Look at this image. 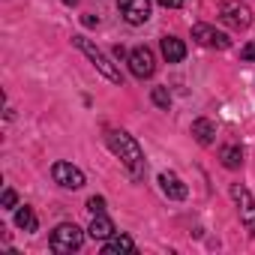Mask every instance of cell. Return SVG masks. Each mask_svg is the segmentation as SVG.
Returning <instances> with one entry per match:
<instances>
[{
	"mask_svg": "<svg viewBox=\"0 0 255 255\" xmlns=\"http://www.w3.org/2000/svg\"><path fill=\"white\" fill-rule=\"evenodd\" d=\"M105 141H108L111 153H114V156H117V159L126 165V171H129L135 180L144 174V153H141L138 141H135L129 132H123V129H108Z\"/></svg>",
	"mask_w": 255,
	"mask_h": 255,
	"instance_id": "1",
	"label": "cell"
},
{
	"mask_svg": "<svg viewBox=\"0 0 255 255\" xmlns=\"http://www.w3.org/2000/svg\"><path fill=\"white\" fill-rule=\"evenodd\" d=\"M72 45H75L78 51H84V54L90 57V63H93V66H96V69H99L111 84H120V69H117L114 63H108V57H105V54H102L90 39H84V36H72Z\"/></svg>",
	"mask_w": 255,
	"mask_h": 255,
	"instance_id": "2",
	"label": "cell"
},
{
	"mask_svg": "<svg viewBox=\"0 0 255 255\" xmlns=\"http://www.w3.org/2000/svg\"><path fill=\"white\" fill-rule=\"evenodd\" d=\"M51 249L54 252H75V249H81V243H84V231L75 225V222H63V225H57L54 231H51Z\"/></svg>",
	"mask_w": 255,
	"mask_h": 255,
	"instance_id": "3",
	"label": "cell"
},
{
	"mask_svg": "<svg viewBox=\"0 0 255 255\" xmlns=\"http://www.w3.org/2000/svg\"><path fill=\"white\" fill-rule=\"evenodd\" d=\"M219 18L228 27H234V30H246L252 24V12H249L246 3H240V0H225V3L219 6Z\"/></svg>",
	"mask_w": 255,
	"mask_h": 255,
	"instance_id": "4",
	"label": "cell"
},
{
	"mask_svg": "<svg viewBox=\"0 0 255 255\" xmlns=\"http://www.w3.org/2000/svg\"><path fill=\"white\" fill-rule=\"evenodd\" d=\"M231 195H234V201H237V210H240V222L246 225V231L255 237V198L249 195V189L246 186H240V183H234L231 186Z\"/></svg>",
	"mask_w": 255,
	"mask_h": 255,
	"instance_id": "5",
	"label": "cell"
},
{
	"mask_svg": "<svg viewBox=\"0 0 255 255\" xmlns=\"http://www.w3.org/2000/svg\"><path fill=\"white\" fill-rule=\"evenodd\" d=\"M129 69L135 78H150L156 72V60H153V51L147 45H138L129 51Z\"/></svg>",
	"mask_w": 255,
	"mask_h": 255,
	"instance_id": "6",
	"label": "cell"
},
{
	"mask_svg": "<svg viewBox=\"0 0 255 255\" xmlns=\"http://www.w3.org/2000/svg\"><path fill=\"white\" fill-rule=\"evenodd\" d=\"M117 9L126 18V24H144L150 18V0H117Z\"/></svg>",
	"mask_w": 255,
	"mask_h": 255,
	"instance_id": "7",
	"label": "cell"
},
{
	"mask_svg": "<svg viewBox=\"0 0 255 255\" xmlns=\"http://www.w3.org/2000/svg\"><path fill=\"white\" fill-rule=\"evenodd\" d=\"M192 39L198 45H204V48H219V51H225L231 45V39L225 33H219L216 27H210V24H195L192 27Z\"/></svg>",
	"mask_w": 255,
	"mask_h": 255,
	"instance_id": "8",
	"label": "cell"
},
{
	"mask_svg": "<svg viewBox=\"0 0 255 255\" xmlns=\"http://www.w3.org/2000/svg\"><path fill=\"white\" fill-rule=\"evenodd\" d=\"M51 177H54V183H60L63 189H81V186H84V174H81L72 162H54V165H51Z\"/></svg>",
	"mask_w": 255,
	"mask_h": 255,
	"instance_id": "9",
	"label": "cell"
},
{
	"mask_svg": "<svg viewBox=\"0 0 255 255\" xmlns=\"http://www.w3.org/2000/svg\"><path fill=\"white\" fill-rule=\"evenodd\" d=\"M159 186H162V192L171 198V201H183L186 198V183L177 177V174H171V171H165V174H159Z\"/></svg>",
	"mask_w": 255,
	"mask_h": 255,
	"instance_id": "10",
	"label": "cell"
},
{
	"mask_svg": "<svg viewBox=\"0 0 255 255\" xmlns=\"http://www.w3.org/2000/svg\"><path fill=\"white\" fill-rule=\"evenodd\" d=\"M162 57H165L168 63H180V60L186 57V45H183V39H177V36H165V39H162Z\"/></svg>",
	"mask_w": 255,
	"mask_h": 255,
	"instance_id": "11",
	"label": "cell"
},
{
	"mask_svg": "<svg viewBox=\"0 0 255 255\" xmlns=\"http://www.w3.org/2000/svg\"><path fill=\"white\" fill-rule=\"evenodd\" d=\"M90 237L93 240H108L111 234H114V222L105 216V213H93V222H90Z\"/></svg>",
	"mask_w": 255,
	"mask_h": 255,
	"instance_id": "12",
	"label": "cell"
},
{
	"mask_svg": "<svg viewBox=\"0 0 255 255\" xmlns=\"http://www.w3.org/2000/svg\"><path fill=\"white\" fill-rule=\"evenodd\" d=\"M192 135H195V141L198 144H213V138H216V126L207 120V117H198L195 123H192Z\"/></svg>",
	"mask_w": 255,
	"mask_h": 255,
	"instance_id": "13",
	"label": "cell"
},
{
	"mask_svg": "<svg viewBox=\"0 0 255 255\" xmlns=\"http://www.w3.org/2000/svg\"><path fill=\"white\" fill-rule=\"evenodd\" d=\"M105 255H114V252H135V240L132 237H126V234H111L102 246Z\"/></svg>",
	"mask_w": 255,
	"mask_h": 255,
	"instance_id": "14",
	"label": "cell"
},
{
	"mask_svg": "<svg viewBox=\"0 0 255 255\" xmlns=\"http://www.w3.org/2000/svg\"><path fill=\"white\" fill-rule=\"evenodd\" d=\"M219 159H222L225 168H240V162H243V150H240L237 144H228V147H222Z\"/></svg>",
	"mask_w": 255,
	"mask_h": 255,
	"instance_id": "15",
	"label": "cell"
},
{
	"mask_svg": "<svg viewBox=\"0 0 255 255\" xmlns=\"http://www.w3.org/2000/svg\"><path fill=\"white\" fill-rule=\"evenodd\" d=\"M15 225H18L21 231H36V213H33L30 207H18V213H15Z\"/></svg>",
	"mask_w": 255,
	"mask_h": 255,
	"instance_id": "16",
	"label": "cell"
},
{
	"mask_svg": "<svg viewBox=\"0 0 255 255\" xmlns=\"http://www.w3.org/2000/svg\"><path fill=\"white\" fill-rule=\"evenodd\" d=\"M150 99H153V105H159V108H168V105H171V96H168L165 87H153Z\"/></svg>",
	"mask_w": 255,
	"mask_h": 255,
	"instance_id": "17",
	"label": "cell"
},
{
	"mask_svg": "<svg viewBox=\"0 0 255 255\" xmlns=\"http://www.w3.org/2000/svg\"><path fill=\"white\" fill-rule=\"evenodd\" d=\"M87 210H90V213H105V198L93 195V198L87 201Z\"/></svg>",
	"mask_w": 255,
	"mask_h": 255,
	"instance_id": "18",
	"label": "cell"
},
{
	"mask_svg": "<svg viewBox=\"0 0 255 255\" xmlns=\"http://www.w3.org/2000/svg\"><path fill=\"white\" fill-rule=\"evenodd\" d=\"M15 201H18L15 189H6V192H3V207H15Z\"/></svg>",
	"mask_w": 255,
	"mask_h": 255,
	"instance_id": "19",
	"label": "cell"
},
{
	"mask_svg": "<svg viewBox=\"0 0 255 255\" xmlns=\"http://www.w3.org/2000/svg\"><path fill=\"white\" fill-rule=\"evenodd\" d=\"M240 57H243V60H255V42H249V45L240 51Z\"/></svg>",
	"mask_w": 255,
	"mask_h": 255,
	"instance_id": "20",
	"label": "cell"
},
{
	"mask_svg": "<svg viewBox=\"0 0 255 255\" xmlns=\"http://www.w3.org/2000/svg\"><path fill=\"white\" fill-rule=\"evenodd\" d=\"M156 3L165 9H177V6H183V0H156Z\"/></svg>",
	"mask_w": 255,
	"mask_h": 255,
	"instance_id": "21",
	"label": "cell"
},
{
	"mask_svg": "<svg viewBox=\"0 0 255 255\" xmlns=\"http://www.w3.org/2000/svg\"><path fill=\"white\" fill-rule=\"evenodd\" d=\"M63 3H66V6H75V3H78V0H63Z\"/></svg>",
	"mask_w": 255,
	"mask_h": 255,
	"instance_id": "22",
	"label": "cell"
}]
</instances>
